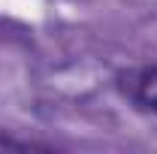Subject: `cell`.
<instances>
[{
    "instance_id": "1",
    "label": "cell",
    "mask_w": 157,
    "mask_h": 154,
    "mask_svg": "<svg viewBox=\"0 0 157 154\" xmlns=\"http://www.w3.org/2000/svg\"><path fill=\"white\" fill-rule=\"evenodd\" d=\"M127 91L136 100L142 109H151L157 112V67H148V70H139L127 79Z\"/></svg>"
},
{
    "instance_id": "2",
    "label": "cell",
    "mask_w": 157,
    "mask_h": 154,
    "mask_svg": "<svg viewBox=\"0 0 157 154\" xmlns=\"http://www.w3.org/2000/svg\"><path fill=\"white\" fill-rule=\"evenodd\" d=\"M0 148H33L27 142H12V139H0Z\"/></svg>"
}]
</instances>
